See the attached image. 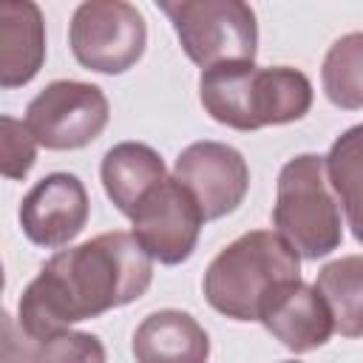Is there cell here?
<instances>
[{
  "instance_id": "d6986e66",
  "label": "cell",
  "mask_w": 363,
  "mask_h": 363,
  "mask_svg": "<svg viewBox=\"0 0 363 363\" xmlns=\"http://www.w3.org/2000/svg\"><path fill=\"white\" fill-rule=\"evenodd\" d=\"M37 162V139L26 122L14 116H0V170L6 179H26Z\"/></svg>"
},
{
  "instance_id": "5b68a950",
  "label": "cell",
  "mask_w": 363,
  "mask_h": 363,
  "mask_svg": "<svg viewBox=\"0 0 363 363\" xmlns=\"http://www.w3.org/2000/svg\"><path fill=\"white\" fill-rule=\"evenodd\" d=\"M184 54L201 68L255 62L258 23L244 0H159Z\"/></svg>"
},
{
  "instance_id": "6da1fadb",
  "label": "cell",
  "mask_w": 363,
  "mask_h": 363,
  "mask_svg": "<svg viewBox=\"0 0 363 363\" xmlns=\"http://www.w3.org/2000/svg\"><path fill=\"white\" fill-rule=\"evenodd\" d=\"M153 281V258L133 233L113 230L54 252L23 289L17 323L40 343L71 323L139 301Z\"/></svg>"
},
{
  "instance_id": "e0dca14e",
  "label": "cell",
  "mask_w": 363,
  "mask_h": 363,
  "mask_svg": "<svg viewBox=\"0 0 363 363\" xmlns=\"http://www.w3.org/2000/svg\"><path fill=\"white\" fill-rule=\"evenodd\" d=\"M323 94L335 108H363V31L337 37L320 65Z\"/></svg>"
},
{
  "instance_id": "52a82bcc",
  "label": "cell",
  "mask_w": 363,
  "mask_h": 363,
  "mask_svg": "<svg viewBox=\"0 0 363 363\" xmlns=\"http://www.w3.org/2000/svg\"><path fill=\"white\" fill-rule=\"evenodd\" d=\"M111 119L108 96L94 82L54 79L26 108V128L45 150L88 147Z\"/></svg>"
},
{
  "instance_id": "2e32d148",
  "label": "cell",
  "mask_w": 363,
  "mask_h": 363,
  "mask_svg": "<svg viewBox=\"0 0 363 363\" xmlns=\"http://www.w3.org/2000/svg\"><path fill=\"white\" fill-rule=\"evenodd\" d=\"M315 289L332 312L335 332L363 337V255H343L320 267Z\"/></svg>"
},
{
  "instance_id": "ffe728a7",
  "label": "cell",
  "mask_w": 363,
  "mask_h": 363,
  "mask_svg": "<svg viewBox=\"0 0 363 363\" xmlns=\"http://www.w3.org/2000/svg\"><path fill=\"white\" fill-rule=\"evenodd\" d=\"M28 340L31 337L23 329L17 335V326H14L11 315H3V363H31L34 346Z\"/></svg>"
},
{
  "instance_id": "8fae6325",
  "label": "cell",
  "mask_w": 363,
  "mask_h": 363,
  "mask_svg": "<svg viewBox=\"0 0 363 363\" xmlns=\"http://www.w3.org/2000/svg\"><path fill=\"white\" fill-rule=\"evenodd\" d=\"M258 323H264V329L295 354L320 349L335 332V320L323 295L303 281H292L278 289L264 306Z\"/></svg>"
},
{
  "instance_id": "7a4b0ae2",
  "label": "cell",
  "mask_w": 363,
  "mask_h": 363,
  "mask_svg": "<svg viewBox=\"0 0 363 363\" xmlns=\"http://www.w3.org/2000/svg\"><path fill=\"white\" fill-rule=\"evenodd\" d=\"M199 99L218 125L258 130L303 119L312 108V82L289 65L261 68L255 62H224L201 71Z\"/></svg>"
},
{
  "instance_id": "3957f363",
  "label": "cell",
  "mask_w": 363,
  "mask_h": 363,
  "mask_svg": "<svg viewBox=\"0 0 363 363\" xmlns=\"http://www.w3.org/2000/svg\"><path fill=\"white\" fill-rule=\"evenodd\" d=\"M292 281H301V255L278 233L250 230L210 261L201 286L218 315L250 323Z\"/></svg>"
},
{
  "instance_id": "9c48e42d",
  "label": "cell",
  "mask_w": 363,
  "mask_h": 363,
  "mask_svg": "<svg viewBox=\"0 0 363 363\" xmlns=\"http://www.w3.org/2000/svg\"><path fill=\"white\" fill-rule=\"evenodd\" d=\"M173 179L190 190L204 221H216L238 210L250 190V167L244 156L233 145L213 139L187 145L173 164Z\"/></svg>"
},
{
  "instance_id": "44dd1931",
  "label": "cell",
  "mask_w": 363,
  "mask_h": 363,
  "mask_svg": "<svg viewBox=\"0 0 363 363\" xmlns=\"http://www.w3.org/2000/svg\"><path fill=\"white\" fill-rule=\"evenodd\" d=\"M284 363H298V360H284Z\"/></svg>"
},
{
  "instance_id": "7c38bea8",
  "label": "cell",
  "mask_w": 363,
  "mask_h": 363,
  "mask_svg": "<svg viewBox=\"0 0 363 363\" xmlns=\"http://www.w3.org/2000/svg\"><path fill=\"white\" fill-rule=\"evenodd\" d=\"M45 62V23L31 0L0 3V85H28Z\"/></svg>"
},
{
  "instance_id": "8992f818",
  "label": "cell",
  "mask_w": 363,
  "mask_h": 363,
  "mask_svg": "<svg viewBox=\"0 0 363 363\" xmlns=\"http://www.w3.org/2000/svg\"><path fill=\"white\" fill-rule=\"evenodd\" d=\"M74 60L96 74H125L147 45V26L136 6L125 0H85L68 26Z\"/></svg>"
},
{
  "instance_id": "ba28073f",
  "label": "cell",
  "mask_w": 363,
  "mask_h": 363,
  "mask_svg": "<svg viewBox=\"0 0 363 363\" xmlns=\"http://www.w3.org/2000/svg\"><path fill=\"white\" fill-rule=\"evenodd\" d=\"M130 224L133 238L153 261L176 267L193 255L204 216L190 190L170 176L142 199V204L130 216Z\"/></svg>"
},
{
  "instance_id": "ac0fdd59",
  "label": "cell",
  "mask_w": 363,
  "mask_h": 363,
  "mask_svg": "<svg viewBox=\"0 0 363 363\" xmlns=\"http://www.w3.org/2000/svg\"><path fill=\"white\" fill-rule=\"evenodd\" d=\"M105 346L91 332H57L34 343L31 363H105Z\"/></svg>"
},
{
  "instance_id": "9a60e30c",
  "label": "cell",
  "mask_w": 363,
  "mask_h": 363,
  "mask_svg": "<svg viewBox=\"0 0 363 363\" xmlns=\"http://www.w3.org/2000/svg\"><path fill=\"white\" fill-rule=\"evenodd\" d=\"M326 176L352 235L363 244V122L346 128L326 153Z\"/></svg>"
},
{
  "instance_id": "30bf717a",
  "label": "cell",
  "mask_w": 363,
  "mask_h": 363,
  "mask_svg": "<svg viewBox=\"0 0 363 363\" xmlns=\"http://www.w3.org/2000/svg\"><path fill=\"white\" fill-rule=\"evenodd\" d=\"M88 190L74 173L43 176L20 204V227L37 247L57 250L71 244L88 224Z\"/></svg>"
},
{
  "instance_id": "277c9868",
  "label": "cell",
  "mask_w": 363,
  "mask_h": 363,
  "mask_svg": "<svg viewBox=\"0 0 363 363\" xmlns=\"http://www.w3.org/2000/svg\"><path fill=\"white\" fill-rule=\"evenodd\" d=\"M272 224L275 233L306 261L326 258L340 247V207L329 190L326 156L301 153L281 167Z\"/></svg>"
},
{
  "instance_id": "4fadbf2b",
  "label": "cell",
  "mask_w": 363,
  "mask_h": 363,
  "mask_svg": "<svg viewBox=\"0 0 363 363\" xmlns=\"http://www.w3.org/2000/svg\"><path fill=\"white\" fill-rule=\"evenodd\" d=\"M136 363H207L210 335L182 309L150 312L133 332Z\"/></svg>"
},
{
  "instance_id": "5bb4252c",
  "label": "cell",
  "mask_w": 363,
  "mask_h": 363,
  "mask_svg": "<svg viewBox=\"0 0 363 363\" xmlns=\"http://www.w3.org/2000/svg\"><path fill=\"white\" fill-rule=\"evenodd\" d=\"M99 179L113 207L130 218L142 204V199L167 179V170L162 156L150 145L119 142L102 156Z\"/></svg>"
}]
</instances>
